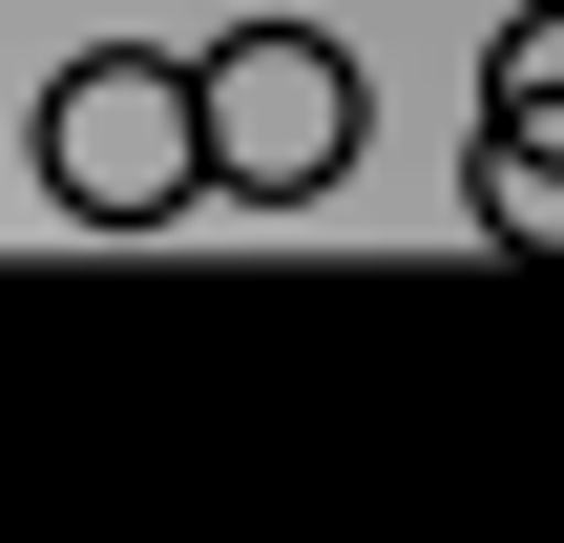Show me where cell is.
Here are the masks:
<instances>
[{
    "mask_svg": "<svg viewBox=\"0 0 564 543\" xmlns=\"http://www.w3.org/2000/svg\"><path fill=\"white\" fill-rule=\"evenodd\" d=\"M209 188V84L167 63V42H84L63 84H42V209H84V230H167Z\"/></svg>",
    "mask_w": 564,
    "mask_h": 543,
    "instance_id": "1",
    "label": "cell"
},
{
    "mask_svg": "<svg viewBox=\"0 0 564 543\" xmlns=\"http://www.w3.org/2000/svg\"><path fill=\"white\" fill-rule=\"evenodd\" d=\"M188 84H209V188H251V209H314V188L356 167V126H377L335 21H230Z\"/></svg>",
    "mask_w": 564,
    "mask_h": 543,
    "instance_id": "2",
    "label": "cell"
},
{
    "mask_svg": "<svg viewBox=\"0 0 564 543\" xmlns=\"http://www.w3.org/2000/svg\"><path fill=\"white\" fill-rule=\"evenodd\" d=\"M460 209H481L502 251H564V105H481V146H460Z\"/></svg>",
    "mask_w": 564,
    "mask_h": 543,
    "instance_id": "3",
    "label": "cell"
},
{
    "mask_svg": "<svg viewBox=\"0 0 564 543\" xmlns=\"http://www.w3.org/2000/svg\"><path fill=\"white\" fill-rule=\"evenodd\" d=\"M481 105H564V0H523V21L481 42Z\"/></svg>",
    "mask_w": 564,
    "mask_h": 543,
    "instance_id": "4",
    "label": "cell"
}]
</instances>
